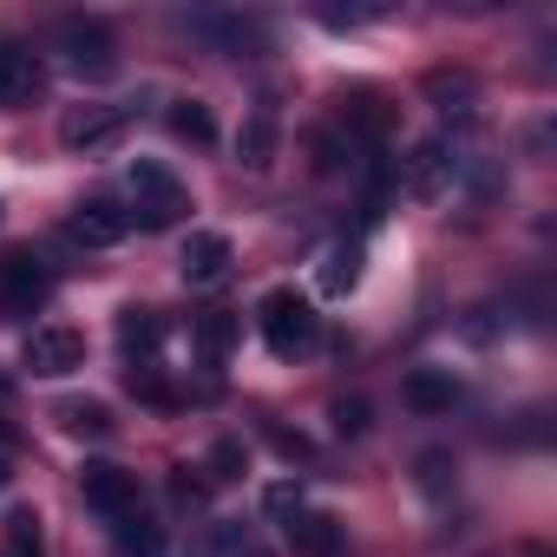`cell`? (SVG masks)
<instances>
[{"instance_id": "6da1fadb", "label": "cell", "mask_w": 557, "mask_h": 557, "mask_svg": "<svg viewBox=\"0 0 557 557\" xmlns=\"http://www.w3.org/2000/svg\"><path fill=\"white\" fill-rule=\"evenodd\" d=\"M256 329H262L269 355H283V361H296V355H309L322 342V315H315V302L302 289H269L256 302Z\"/></svg>"}, {"instance_id": "7a4b0ae2", "label": "cell", "mask_w": 557, "mask_h": 557, "mask_svg": "<svg viewBox=\"0 0 557 557\" xmlns=\"http://www.w3.org/2000/svg\"><path fill=\"white\" fill-rule=\"evenodd\" d=\"M132 223H145V230H164V223H177L184 210H190V197H184V184H177V171L171 164H158V158H138L132 171Z\"/></svg>"}, {"instance_id": "3957f363", "label": "cell", "mask_w": 557, "mask_h": 557, "mask_svg": "<svg viewBox=\"0 0 557 557\" xmlns=\"http://www.w3.org/2000/svg\"><path fill=\"white\" fill-rule=\"evenodd\" d=\"M53 47H60V66L73 73V79H112L119 73V47H112V34L99 27V21H60V34H53Z\"/></svg>"}, {"instance_id": "277c9868", "label": "cell", "mask_w": 557, "mask_h": 557, "mask_svg": "<svg viewBox=\"0 0 557 557\" xmlns=\"http://www.w3.org/2000/svg\"><path fill=\"white\" fill-rule=\"evenodd\" d=\"M138 106H73L60 119V145L66 151H112L125 132H132Z\"/></svg>"}, {"instance_id": "5b68a950", "label": "cell", "mask_w": 557, "mask_h": 557, "mask_svg": "<svg viewBox=\"0 0 557 557\" xmlns=\"http://www.w3.org/2000/svg\"><path fill=\"white\" fill-rule=\"evenodd\" d=\"M79 492H86V505H92L106 524H119V518H132V511H138V479H132L125 466L92 459V466L79 472Z\"/></svg>"}, {"instance_id": "8992f818", "label": "cell", "mask_w": 557, "mask_h": 557, "mask_svg": "<svg viewBox=\"0 0 557 557\" xmlns=\"http://www.w3.org/2000/svg\"><path fill=\"white\" fill-rule=\"evenodd\" d=\"M66 236L86 243V249H112V243L132 236V210H125L119 197H86V203L66 216Z\"/></svg>"}, {"instance_id": "52a82bcc", "label": "cell", "mask_w": 557, "mask_h": 557, "mask_svg": "<svg viewBox=\"0 0 557 557\" xmlns=\"http://www.w3.org/2000/svg\"><path fill=\"white\" fill-rule=\"evenodd\" d=\"M47 296H53V275H47V262L40 256H8L0 262V302H8L14 315H34V309H47Z\"/></svg>"}, {"instance_id": "ba28073f", "label": "cell", "mask_w": 557, "mask_h": 557, "mask_svg": "<svg viewBox=\"0 0 557 557\" xmlns=\"http://www.w3.org/2000/svg\"><path fill=\"white\" fill-rule=\"evenodd\" d=\"M400 171H407V190H413V197H440V190L459 177V151H453L446 138H420V145L400 158Z\"/></svg>"}, {"instance_id": "9c48e42d", "label": "cell", "mask_w": 557, "mask_h": 557, "mask_svg": "<svg viewBox=\"0 0 557 557\" xmlns=\"http://www.w3.org/2000/svg\"><path fill=\"white\" fill-rule=\"evenodd\" d=\"M47 86V60L21 40H0V106H34Z\"/></svg>"}, {"instance_id": "30bf717a", "label": "cell", "mask_w": 557, "mask_h": 557, "mask_svg": "<svg viewBox=\"0 0 557 557\" xmlns=\"http://www.w3.org/2000/svg\"><path fill=\"white\" fill-rule=\"evenodd\" d=\"M79 361H86V342H79L73 329H34V335H27V368H34L40 381H66Z\"/></svg>"}, {"instance_id": "8fae6325", "label": "cell", "mask_w": 557, "mask_h": 557, "mask_svg": "<svg viewBox=\"0 0 557 557\" xmlns=\"http://www.w3.org/2000/svg\"><path fill=\"white\" fill-rule=\"evenodd\" d=\"M230 262H236V249H230V236H216V230H197V236L184 243V256H177V269H184V283H190V289L223 283Z\"/></svg>"}, {"instance_id": "7c38bea8", "label": "cell", "mask_w": 557, "mask_h": 557, "mask_svg": "<svg viewBox=\"0 0 557 557\" xmlns=\"http://www.w3.org/2000/svg\"><path fill=\"white\" fill-rule=\"evenodd\" d=\"M197 34H210L223 53H269V21L262 14H203L197 21Z\"/></svg>"}, {"instance_id": "4fadbf2b", "label": "cell", "mask_w": 557, "mask_h": 557, "mask_svg": "<svg viewBox=\"0 0 557 557\" xmlns=\"http://www.w3.org/2000/svg\"><path fill=\"white\" fill-rule=\"evenodd\" d=\"M400 400L413 407V413H453V400H459V381L446 374V368H413L407 374V387H400Z\"/></svg>"}, {"instance_id": "5bb4252c", "label": "cell", "mask_w": 557, "mask_h": 557, "mask_svg": "<svg viewBox=\"0 0 557 557\" xmlns=\"http://www.w3.org/2000/svg\"><path fill=\"white\" fill-rule=\"evenodd\" d=\"M283 531H289V544H296L302 557H335V550H342V524H335L329 511H309V505H302Z\"/></svg>"}, {"instance_id": "9a60e30c", "label": "cell", "mask_w": 557, "mask_h": 557, "mask_svg": "<svg viewBox=\"0 0 557 557\" xmlns=\"http://www.w3.org/2000/svg\"><path fill=\"white\" fill-rule=\"evenodd\" d=\"M119 355H125V368H151L158 361V315L151 309H125L119 315Z\"/></svg>"}, {"instance_id": "2e32d148", "label": "cell", "mask_w": 557, "mask_h": 557, "mask_svg": "<svg viewBox=\"0 0 557 557\" xmlns=\"http://www.w3.org/2000/svg\"><path fill=\"white\" fill-rule=\"evenodd\" d=\"M355 283H361V236L335 243V249H329V262H322V289H329V296H348Z\"/></svg>"}, {"instance_id": "e0dca14e", "label": "cell", "mask_w": 557, "mask_h": 557, "mask_svg": "<svg viewBox=\"0 0 557 557\" xmlns=\"http://www.w3.org/2000/svg\"><path fill=\"white\" fill-rule=\"evenodd\" d=\"M53 420H60L66 433H79V440L112 433V407H106V400H60V407H53Z\"/></svg>"}, {"instance_id": "ac0fdd59", "label": "cell", "mask_w": 557, "mask_h": 557, "mask_svg": "<svg viewBox=\"0 0 557 557\" xmlns=\"http://www.w3.org/2000/svg\"><path fill=\"white\" fill-rule=\"evenodd\" d=\"M236 158H243L249 171H269V158H275V119H269V112H256V119L243 125V138H236Z\"/></svg>"}, {"instance_id": "d6986e66", "label": "cell", "mask_w": 557, "mask_h": 557, "mask_svg": "<svg viewBox=\"0 0 557 557\" xmlns=\"http://www.w3.org/2000/svg\"><path fill=\"white\" fill-rule=\"evenodd\" d=\"M190 342H197V355L203 361H223L230 348H236V315H197V329H190Z\"/></svg>"}, {"instance_id": "ffe728a7", "label": "cell", "mask_w": 557, "mask_h": 557, "mask_svg": "<svg viewBox=\"0 0 557 557\" xmlns=\"http://www.w3.org/2000/svg\"><path fill=\"white\" fill-rule=\"evenodd\" d=\"M112 537H119V550H125V557H164V537H158V524H151L145 511L119 518V524H112Z\"/></svg>"}, {"instance_id": "44dd1931", "label": "cell", "mask_w": 557, "mask_h": 557, "mask_svg": "<svg viewBox=\"0 0 557 557\" xmlns=\"http://www.w3.org/2000/svg\"><path fill=\"white\" fill-rule=\"evenodd\" d=\"M171 132H177L184 145H216V119H210V106H197V99H177V106H171Z\"/></svg>"}, {"instance_id": "7402d4cb", "label": "cell", "mask_w": 557, "mask_h": 557, "mask_svg": "<svg viewBox=\"0 0 557 557\" xmlns=\"http://www.w3.org/2000/svg\"><path fill=\"white\" fill-rule=\"evenodd\" d=\"M203 472H210V479H243V472H249V446H243V440H216V446L203 453Z\"/></svg>"}, {"instance_id": "603a6c76", "label": "cell", "mask_w": 557, "mask_h": 557, "mask_svg": "<svg viewBox=\"0 0 557 557\" xmlns=\"http://www.w3.org/2000/svg\"><path fill=\"white\" fill-rule=\"evenodd\" d=\"M8 557H40V518L34 511L8 518Z\"/></svg>"}, {"instance_id": "cb8c5ba5", "label": "cell", "mask_w": 557, "mask_h": 557, "mask_svg": "<svg viewBox=\"0 0 557 557\" xmlns=\"http://www.w3.org/2000/svg\"><path fill=\"white\" fill-rule=\"evenodd\" d=\"M420 492H426V498H446V492H453V459H446V453H426V459H420Z\"/></svg>"}, {"instance_id": "d4e9b609", "label": "cell", "mask_w": 557, "mask_h": 557, "mask_svg": "<svg viewBox=\"0 0 557 557\" xmlns=\"http://www.w3.org/2000/svg\"><path fill=\"white\" fill-rule=\"evenodd\" d=\"M335 433L342 440H361L368 433V400H335Z\"/></svg>"}, {"instance_id": "484cf974", "label": "cell", "mask_w": 557, "mask_h": 557, "mask_svg": "<svg viewBox=\"0 0 557 557\" xmlns=\"http://www.w3.org/2000/svg\"><path fill=\"white\" fill-rule=\"evenodd\" d=\"M262 505H269V518H283V524H289V518L302 511V492H296V485H269Z\"/></svg>"}, {"instance_id": "4316f807", "label": "cell", "mask_w": 557, "mask_h": 557, "mask_svg": "<svg viewBox=\"0 0 557 557\" xmlns=\"http://www.w3.org/2000/svg\"><path fill=\"white\" fill-rule=\"evenodd\" d=\"M171 498L197 511V505H203V479H190V466H177V472H171Z\"/></svg>"}, {"instance_id": "83f0119b", "label": "cell", "mask_w": 557, "mask_h": 557, "mask_svg": "<svg viewBox=\"0 0 557 557\" xmlns=\"http://www.w3.org/2000/svg\"><path fill=\"white\" fill-rule=\"evenodd\" d=\"M269 440H275V453H289V459H309V453H315L302 433H269Z\"/></svg>"}, {"instance_id": "f1b7e54d", "label": "cell", "mask_w": 557, "mask_h": 557, "mask_svg": "<svg viewBox=\"0 0 557 557\" xmlns=\"http://www.w3.org/2000/svg\"><path fill=\"white\" fill-rule=\"evenodd\" d=\"M236 557H275V550H262V544H243V550H236Z\"/></svg>"}, {"instance_id": "f546056e", "label": "cell", "mask_w": 557, "mask_h": 557, "mask_svg": "<svg viewBox=\"0 0 557 557\" xmlns=\"http://www.w3.org/2000/svg\"><path fill=\"white\" fill-rule=\"evenodd\" d=\"M8 479H14V472H8V459H0V492H8Z\"/></svg>"}]
</instances>
